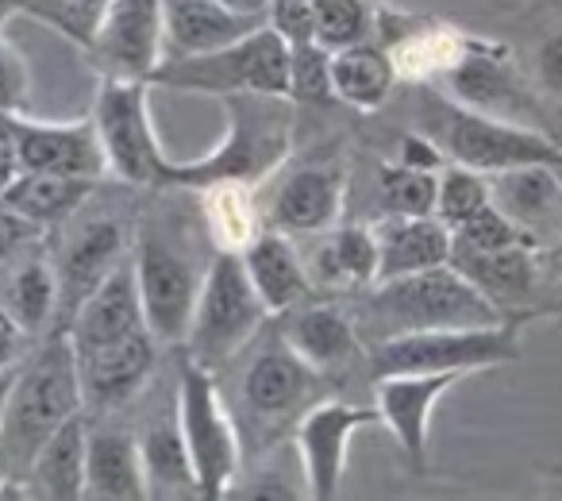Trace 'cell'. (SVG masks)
Masks as SVG:
<instances>
[{"instance_id": "obj_1", "label": "cell", "mask_w": 562, "mask_h": 501, "mask_svg": "<svg viewBox=\"0 0 562 501\" xmlns=\"http://www.w3.org/2000/svg\"><path fill=\"white\" fill-rule=\"evenodd\" d=\"M347 309L355 316L362 347L378 344V339L408 336V332L474 329V324L508 321L451 263L367 286V290L351 293V305Z\"/></svg>"}, {"instance_id": "obj_2", "label": "cell", "mask_w": 562, "mask_h": 501, "mask_svg": "<svg viewBox=\"0 0 562 501\" xmlns=\"http://www.w3.org/2000/svg\"><path fill=\"white\" fill-rule=\"evenodd\" d=\"M227 109V135L193 163L166 166L158 189H204L216 181L262 186L293 151L297 109L290 97L278 93H227L220 97Z\"/></svg>"}, {"instance_id": "obj_3", "label": "cell", "mask_w": 562, "mask_h": 501, "mask_svg": "<svg viewBox=\"0 0 562 501\" xmlns=\"http://www.w3.org/2000/svg\"><path fill=\"white\" fill-rule=\"evenodd\" d=\"M78 413H86L78 352H74L70 332L50 329L43 344L35 347V355L20 363L4 428H0V455H4L16 482H24L27 463L43 447V439Z\"/></svg>"}, {"instance_id": "obj_4", "label": "cell", "mask_w": 562, "mask_h": 501, "mask_svg": "<svg viewBox=\"0 0 562 501\" xmlns=\"http://www.w3.org/2000/svg\"><path fill=\"white\" fill-rule=\"evenodd\" d=\"M416 109H420L416 127L443 151L447 163L470 166L477 174H497L528 163H554V155H559L554 140L539 127L474 112L451 97L428 93L424 86Z\"/></svg>"}, {"instance_id": "obj_5", "label": "cell", "mask_w": 562, "mask_h": 501, "mask_svg": "<svg viewBox=\"0 0 562 501\" xmlns=\"http://www.w3.org/2000/svg\"><path fill=\"white\" fill-rule=\"evenodd\" d=\"M524 355V321L474 324V329H431L367 344L370 378L390 375H477L508 367Z\"/></svg>"}, {"instance_id": "obj_6", "label": "cell", "mask_w": 562, "mask_h": 501, "mask_svg": "<svg viewBox=\"0 0 562 501\" xmlns=\"http://www.w3.org/2000/svg\"><path fill=\"white\" fill-rule=\"evenodd\" d=\"M173 413H178V428L186 436L189 463H193L196 498L201 501L227 498L235 475H239L243 444H239V424H235L232 405H227V398L216 386V370L181 355L178 386H173Z\"/></svg>"}, {"instance_id": "obj_7", "label": "cell", "mask_w": 562, "mask_h": 501, "mask_svg": "<svg viewBox=\"0 0 562 501\" xmlns=\"http://www.w3.org/2000/svg\"><path fill=\"white\" fill-rule=\"evenodd\" d=\"M266 316L270 313L250 286L239 250H212L181 347L201 367L220 370L243 347H250V339L262 332Z\"/></svg>"}, {"instance_id": "obj_8", "label": "cell", "mask_w": 562, "mask_h": 501, "mask_svg": "<svg viewBox=\"0 0 562 501\" xmlns=\"http://www.w3.org/2000/svg\"><path fill=\"white\" fill-rule=\"evenodd\" d=\"M150 86L178 89V93H278L290 97V43L270 24L255 27L227 47L204 51L189 58H166L150 74Z\"/></svg>"}, {"instance_id": "obj_9", "label": "cell", "mask_w": 562, "mask_h": 501, "mask_svg": "<svg viewBox=\"0 0 562 501\" xmlns=\"http://www.w3.org/2000/svg\"><path fill=\"white\" fill-rule=\"evenodd\" d=\"M132 263L147 332L162 347H181L209 263L201 267L193 250L170 240V232L162 227H139L132 243Z\"/></svg>"}, {"instance_id": "obj_10", "label": "cell", "mask_w": 562, "mask_h": 501, "mask_svg": "<svg viewBox=\"0 0 562 501\" xmlns=\"http://www.w3.org/2000/svg\"><path fill=\"white\" fill-rule=\"evenodd\" d=\"M150 81L101 78L93 101V127L104 147L109 174L120 186H162L170 158L158 147L155 124H150Z\"/></svg>"}, {"instance_id": "obj_11", "label": "cell", "mask_w": 562, "mask_h": 501, "mask_svg": "<svg viewBox=\"0 0 562 501\" xmlns=\"http://www.w3.org/2000/svg\"><path fill=\"white\" fill-rule=\"evenodd\" d=\"M86 209H78L66 220L63 243L55 247L58 293H63L58 298V329H66L74 309L101 286V278L116 263H124L132 255V243H135V235L127 232V224L120 216H112V212H86Z\"/></svg>"}, {"instance_id": "obj_12", "label": "cell", "mask_w": 562, "mask_h": 501, "mask_svg": "<svg viewBox=\"0 0 562 501\" xmlns=\"http://www.w3.org/2000/svg\"><path fill=\"white\" fill-rule=\"evenodd\" d=\"M81 55L101 78L150 81L162 63V0H109Z\"/></svg>"}, {"instance_id": "obj_13", "label": "cell", "mask_w": 562, "mask_h": 501, "mask_svg": "<svg viewBox=\"0 0 562 501\" xmlns=\"http://www.w3.org/2000/svg\"><path fill=\"white\" fill-rule=\"evenodd\" d=\"M321 375L293 352L285 339L258 347L255 359L239 370V409L255 421L258 432L281 428V424L297 421L308 409V393L316 390Z\"/></svg>"}, {"instance_id": "obj_14", "label": "cell", "mask_w": 562, "mask_h": 501, "mask_svg": "<svg viewBox=\"0 0 562 501\" xmlns=\"http://www.w3.org/2000/svg\"><path fill=\"white\" fill-rule=\"evenodd\" d=\"M378 421V409L351 405V401H316L293 424L301 467H305L308 498L313 501H336L344 490L347 475V452L359 428Z\"/></svg>"}, {"instance_id": "obj_15", "label": "cell", "mask_w": 562, "mask_h": 501, "mask_svg": "<svg viewBox=\"0 0 562 501\" xmlns=\"http://www.w3.org/2000/svg\"><path fill=\"white\" fill-rule=\"evenodd\" d=\"M443 81H447V97L474 112H490V116L516 120V124L536 120V101H531L528 86L520 81V70H516L508 47L470 40L467 55L459 58V66Z\"/></svg>"}, {"instance_id": "obj_16", "label": "cell", "mask_w": 562, "mask_h": 501, "mask_svg": "<svg viewBox=\"0 0 562 501\" xmlns=\"http://www.w3.org/2000/svg\"><path fill=\"white\" fill-rule=\"evenodd\" d=\"M451 267L508 321H528L531 305L539 298V286H543L536 247L477 250L451 243Z\"/></svg>"}, {"instance_id": "obj_17", "label": "cell", "mask_w": 562, "mask_h": 501, "mask_svg": "<svg viewBox=\"0 0 562 501\" xmlns=\"http://www.w3.org/2000/svg\"><path fill=\"white\" fill-rule=\"evenodd\" d=\"M16 124V147H20V174H70V178L104 181L109 163L104 147L97 140L93 116L70 120V124H50V120H32L27 112H12Z\"/></svg>"}, {"instance_id": "obj_18", "label": "cell", "mask_w": 562, "mask_h": 501, "mask_svg": "<svg viewBox=\"0 0 562 501\" xmlns=\"http://www.w3.org/2000/svg\"><path fill=\"white\" fill-rule=\"evenodd\" d=\"M347 201V166L344 163H308L273 189L262 209L266 227L285 235H321L339 224Z\"/></svg>"}, {"instance_id": "obj_19", "label": "cell", "mask_w": 562, "mask_h": 501, "mask_svg": "<svg viewBox=\"0 0 562 501\" xmlns=\"http://www.w3.org/2000/svg\"><path fill=\"white\" fill-rule=\"evenodd\" d=\"M462 375H390L374 378V409L378 421L393 432L401 455L413 470L428 467V436H431V413L439 398L451 386H459Z\"/></svg>"}, {"instance_id": "obj_20", "label": "cell", "mask_w": 562, "mask_h": 501, "mask_svg": "<svg viewBox=\"0 0 562 501\" xmlns=\"http://www.w3.org/2000/svg\"><path fill=\"white\" fill-rule=\"evenodd\" d=\"M158 347L162 344L150 332H135V336L116 339V344L78 352V378H81V398H86V413L124 409L150 382V375H155Z\"/></svg>"}, {"instance_id": "obj_21", "label": "cell", "mask_w": 562, "mask_h": 501, "mask_svg": "<svg viewBox=\"0 0 562 501\" xmlns=\"http://www.w3.org/2000/svg\"><path fill=\"white\" fill-rule=\"evenodd\" d=\"M58 267L55 250L43 235L27 240L16 255L0 263V309L20 324L32 339H43L58 329Z\"/></svg>"}, {"instance_id": "obj_22", "label": "cell", "mask_w": 562, "mask_h": 501, "mask_svg": "<svg viewBox=\"0 0 562 501\" xmlns=\"http://www.w3.org/2000/svg\"><path fill=\"white\" fill-rule=\"evenodd\" d=\"M490 197L528 235L536 250L562 235V181L554 174V163L508 166L490 174Z\"/></svg>"}, {"instance_id": "obj_23", "label": "cell", "mask_w": 562, "mask_h": 501, "mask_svg": "<svg viewBox=\"0 0 562 501\" xmlns=\"http://www.w3.org/2000/svg\"><path fill=\"white\" fill-rule=\"evenodd\" d=\"M66 332L74 339V352H93V347L116 344V339H127L135 332H147L132 255L124 263H116L101 278V286L74 309V316L66 321Z\"/></svg>"}, {"instance_id": "obj_24", "label": "cell", "mask_w": 562, "mask_h": 501, "mask_svg": "<svg viewBox=\"0 0 562 501\" xmlns=\"http://www.w3.org/2000/svg\"><path fill=\"white\" fill-rule=\"evenodd\" d=\"M281 324L278 336L316 370V375H331L344 370L347 363H355L362 355V339L355 329V316L339 301H301L293 305Z\"/></svg>"}, {"instance_id": "obj_25", "label": "cell", "mask_w": 562, "mask_h": 501, "mask_svg": "<svg viewBox=\"0 0 562 501\" xmlns=\"http://www.w3.org/2000/svg\"><path fill=\"white\" fill-rule=\"evenodd\" d=\"M239 255L250 286H255V293L262 298L270 316L290 313L293 305H301V301H308L316 293L308 263L293 247V235L278 232V227H262Z\"/></svg>"}, {"instance_id": "obj_26", "label": "cell", "mask_w": 562, "mask_h": 501, "mask_svg": "<svg viewBox=\"0 0 562 501\" xmlns=\"http://www.w3.org/2000/svg\"><path fill=\"white\" fill-rule=\"evenodd\" d=\"M262 24L266 16H247L220 0H162V63L227 47Z\"/></svg>"}, {"instance_id": "obj_27", "label": "cell", "mask_w": 562, "mask_h": 501, "mask_svg": "<svg viewBox=\"0 0 562 501\" xmlns=\"http://www.w3.org/2000/svg\"><path fill=\"white\" fill-rule=\"evenodd\" d=\"M374 243H378V282H385V278L416 275V270L451 263L454 235L436 212H428V216L385 212L374 224Z\"/></svg>"}, {"instance_id": "obj_28", "label": "cell", "mask_w": 562, "mask_h": 501, "mask_svg": "<svg viewBox=\"0 0 562 501\" xmlns=\"http://www.w3.org/2000/svg\"><path fill=\"white\" fill-rule=\"evenodd\" d=\"M86 498L93 501H147L139 439L116 424L89 428L86 452Z\"/></svg>"}, {"instance_id": "obj_29", "label": "cell", "mask_w": 562, "mask_h": 501, "mask_svg": "<svg viewBox=\"0 0 562 501\" xmlns=\"http://www.w3.org/2000/svg\"><path fill=\"white\" fill-rule=\"evenodd\" d=\"M316 290L328 293H359L378 282V243L374 227L367 224H336L321 232L313 259H308Z\"/></svg>"}, {"instance_id": "obj_30", "label": "cell", "mask_w": 562, "mask_h": 501, "mask_svg": "<svg viewBox=\"0 0 562 501\" xmlns=\"http://www.w3.org/2000/svg\"><path fill=\"white\" fill-rule=\"evenodd\" d=\"M86 452H89V421L86 413L70 416L63 428H55L43 447L32 455L24 470V493H40L50 501L86 498Z\"/></svg>"}, {"instance_id": "obj_31", "label": "cell", "mask_w": 562, "mask_h": 501, "mask_svg": "<svg viewBox=\"0 0 562 501\" xmlns=\"http://www.w3.org/2000/svg\"><path fill=\"white\" fill-rule=\"evenodd\" d=\"M139 459H143V478H147V498L150 501H178V498H196V475L189 463L186 436L178 428V413L150 416L139 432Z\"/></svg>"}, {"instance_id": "obj_32", "label": "cell", "mask_w": 562, "mask_h": 501, "mask_svg": "<svg viewBox=\"0 0 562 501\" xmlns=\"http://www.w3.org/2000/svg\"><path fill=\"white\" fill-rule=\"evenodd\" d=\"M397 66L382 40L331 51V93L355 112H378L397 89Z\"/></svg>"}, {"instance_id": "obj_33", "label": "cell", "mask_w": 562, "mask_h": 501, "mask_svg": "<svg viewBox=\"0 0 562 501\" xmlns=\"http://www.w3.org/2000/svg\"><path fill=\"white\" fill-rule=\"evenodd\" d=\"M470 40L474 35L459 32L451 24H436V20H424V24H408L401 27L393 40H382L393 55V66H397L401 81H413V86H428L436 78H447V74L459 66V58L467 55Z\"/></svg>"}, {"instance_id": "obj_34", "label": "cell", "mask_w": 562, "mask_h": 501, "mask_svg": "<svg viewBox=\"0 0 562 501\" xmlns=\"http://www.w3.org/2000/svg\"><path fill=\"white\" fill-rule=\"evenodd\" d=\"M97 189H101V181L70 178V174L24 170L4 193H0V204H9L12 212L32 220L40 232H47V227H63L74 212L86 209L97 197Z\"/></svg>"}, {"instance_id": "obj_35", "label": "cell", "mask_w": 562, "mask_h": 501, "mask_svg": "<svg viewBox=\"0 0 562 501\" xmlns=\"http://www.w3.org/2000/svg\"><path fill=\"white\" fill-rule=\"evenodd\" d=\"M196 193H201L204 235L216 250H243L266 227V216L255 201V186L216 181V186H204Z\"/></svg>"}, {"instance_id": "obj_36", "label": "cell", "mask_w": 562, "mask_h": 501, "mask_svg": "<svg viewBox=\"0 0 562 501\" xmlns=\"http://www.w3.org/2000/svg\"><path fill=\"white\" fill-rule=\"evenodd\" d=\"M313 16L316 43L328 51L378 40V0H313Z\"/></svg>"}, {"instance_id": "obj_37", "label": "cell", "mask_w": 562, "mask_h": 501, "mask_svg": "<svg viewBox=\"0 0 562 501\" xmlns=\"http://www.w3.org/2000/svg\"><path fill=\"white\" fill-rule=\"evenodd\" d=\"M436 170H416L397 158L378 163V193H382L385 212L397 216H428L436 212Z\"/></svg>"}, {"instance_id": "obj_38", "label": "cell", "mask_w": 562, "mask_h": 501, "mask_svg": "<svg viewBox=\"0 0 562 501\" xmlns=\"http://www.w3.org/2000/svg\"><path fill=\"white\" fill-rule=\"evenodd\" d=\"M482 204H490V174H477L470 166L447 163L436 181V216L447 227H459L467 216H474Z\"/></svg>"}, {"instance_id": "obj_39", "label": "cell", "mask_w": 562, "mask_h": 501, "mask_svg": "<svg viewBox=\"0 0 562 501\" xmlns=\"http://www.w3.org/2000/svg\"><path fill=\"white\" fill-rule=\"evenodd\" d=\"M104 9L109 0H20V12H32L40 24L55 27L78 51H86V43L93 40Z\"/></svg>"}, {"instance_id": "obj_40", "label": "cell", "mask_w": 562, "mask_h": 501, "mask_svg": "<svg viewBox=\"0 0 562 501\" xmlns=\"http://www.w3.org/2000/svg\"><path fill=\"white\" fill-rule=\"evenodd\" d=\"M290 101L293 104H324L336 101L331 93V51L316 40L290 47Z\"/></svg>"}, {"instance_id": "obj_41", "label": "cell", "mask_w": 562, "mask_h": 501, "mask_svg": "<svg viewBox=\"0 0 562 501\" xmlns=\"http://www.w3.org/2000/svg\"><path fill=\"white\" fill-rule=\"evenodd\" d=\"M454 243L462 247H477V250H501V247H531V240L505 216V212L493 204H482L474 216H467L459 227H454Z\"/></svg>"}, {"instance_id": "obj_42", "label": "cell", "mask_w": 562, "mask_h": 501, "mask_svg": "<svg viewBox=\"0 0 562 501\" xmlns=\"http://www.w3.org/2000/svg\"><path fill=\"white\" fill-rule=\"evenodd\" d=\"M266 24L290 43H308L316 40V16H313V0H270L266 9Z\"/></svg>"}, {"instance_id": "obj_43", "label": "cell", "mask_w": 562, "mask_h": 501, "mask_svg": "<svg viewBox=\"0 0 562 501\" xmlns=\"http://www.w3.org/2000/svg\"><path fill=\"white\" fill-rule=\"evenodd\" d=\"M27 63L0 32V112H24L27 109Z\"/></svg>"}, {"instance_id": "obj_44", "label": "cell", "mask_w": 562, "mask_h": 501, "mask_svg": "<svg viewBox=\"0 0 562 501\" xmlns=\"http://www.w3.org/2000/svg\"><path fill=\"white\" fill-rule=\"evenodd\" d=\"M531 70H536L539 89L562 101V27L539 40L536 55H531Z\"/></svg>"}, {"instance_id": "obj_45", "label": "cell", "mask_w": 562, "mask_h": 501, "mask_svg": "<svg viewBox=\"0 0 562 501\" xmlns=\"http://www.w3.org/2000/svg\"><path fill=\"white\" fill-rule=\"evenodd\" d=\"M397 163L405 166H416V170H443L447 166V155L428 140L424 132H408L401 135V151H397Z\"/></svg>"}, {"instance_id": "obj_46", "label": "cell", "mask_w": 562, "mask_h": 501, "mask_svg": "<svg viewBox=\"0 0 562 501\" xmlns=\"http://www.w3.org/2000/svg\"><path fill=\"white\" fill-rule=\"evenodd\" d=\"M32 347H35V339L27 336V332L20 329L4 309H0V370L20 367V363L32 355Z\"/></svg>"}, {"instance_id": "obj_47", "label": "cell", "mask_w": 562, "mask_h": 501, "mask_svg": "<svg viewBox=\"0 0 562 501\" xmlns=\"http://www.w3.org/2000/svg\"><path fill=\"white\" fill-rule=\"evenodd\" d=\"M35 235H43V232L32 224V220L12 212L9 204H0V263L9 259V255H16V250L24 247L27 240H35Z\"/></svg>"}, {"instance_id": "obj_48", "label": "cell", "mask_w": 562, "mask_h": 501, "mask_svg": "<svg viewBox=\"0 0 562 501\" xmlns=\"http://www.w3.org/2000/svg\"><path fill=\"white\" fill-rule=\"evenodd\" d=\"M20 178V147L12 112H0V193Z\"/></svg>"}, {"instance_id": "obj_49", "label": "cell", "mask_w": 562, "mask_h": 501, "mask_svg": "<svg viewBox=\"0 0 562 501\" xmlns=\"http://www.w3.org/2000/svg\"><path fill=\"white\" fill-rule=\"evenodd\" d=\"M539 270H543V282H562V235L539 247Z\"/></svg>"}, {"instance_id": "obj_50", "label": "cell", "mask_w": 562, "mask_h": 501, "mask_svg": "<svg viewBox=\"0 0 562 501\" xmlns=\"http://www.w3.org/2000/svg\"><path fill=\"white\" fill-rule=\"evenodd\" d=\"M20 367L12 370H0V428H4V413H9V398H12V386H16Z\"/></svg>"}, {"instance_id": "obj_51", "label": "cell", "mask_w": 562, "mask_h": 501, "mask_svg": "<svg viewBox=\"0 0 562 501\" xmlns=\"http://www.w3.org/2000/svg\"><path fill=\"white\" fill-rule=\"evenodd\" d=\"M220 4H227L235 12H247V16H266V9H270V0H220Z\"/></svg>"}, {"instance_id": "obj_52", "label": "cell", "mask_w": 562, "mask_h": 501, "mask_svg": "<svg viewBox=\"0 0 562 501\" xmlns=\"http://www.w3.org/2000/svg\"><path fill=\"white\" fill-rule=\"evenodd\" d=\"M16 12H20V0H0V32H4V24H9Z\"/></svg>"}, {"instance_id": "obj_53", "label": "cell", "mask_w": 562, "mask_h": 501, "mask_svg": "<svg viewBox=\"0 0 562 501\" xmlns=\"http://www.w3.org/2000/svg\"><path fill=\"white\" fill-rule=\"evenodd\" d=\"M16 482V478H12V470H9V463H4V455H0V498H4V493H9V486Z\"/></svg>"}, {"instance_id": "obj_54", "label": "cell", "mask_w": 562, "mask_h": 501, "mask_svg": "<svg viewBox=\"0 0 562 501\" xmlns=\"http://www.w3.org/2000/svg\"><path fill=\"white\" fill-rule=\"evenodd\" d=\"M547 135H551V140H554V147L562 151V127H554V132H547Z\"/></svg>"}, {"instance_id": "obj_55", "label": "cell", "mask_w": 562, "mask_h": 501, "mask_svg": "<svg viewBox=\"0 0 562 501\" xmlns=\"http://www.w3.org/2000/svg\"><path fill=\"white\" fill-rule=\"evenodd\" d=\"M554 174H559V181H562V151L554 155Z\"/></svg>"}]
</instances>
